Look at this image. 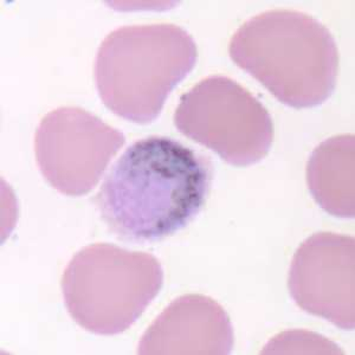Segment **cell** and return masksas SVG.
<instances>
[{
	"label": "cell",
	"instance_id": "10",
	"mask_svg": "<svg viewBox=\"0 0 355 355\" xmlns=\"http://www.w3.org/2000/svg\"><path fill=\"white\" fill-rule=\"evenodd\" d=\"M264 354H297V353H316V354H343L338 345L306 331H291L277 335L266 346Z\"/></svg>",
	"mask_w": 355,
	"mask_h": 355
},
{
	"label": "cell",
	"instance_id": "7",
	"mask_svg": "<svg viewBox=\"0 0 355 355\" xmlns=\"http://www.w3.org/2000/svg\"><path fill=\"white\" fill-rule=\"evenodd\" d=\"M288 287L308 314L343 331L355 327V239L318 232L300 245L291 261Z\"/></svg>",
	"mask_w": 355,
	"mask_h": 355
},
{
	"label": "cell",
	"instance_id": "8",
	"mask_svg": "<svg viewBox=\"0 0 355 355\" xmlns=\"http://www.w3.org/2000/svg\"><path fill=\"white\" fill-rule=\"evenodd\" d=\"M234 343L232 323L219 303L204 295H184L154 320L137 353L227 355Z\"/></svg>",
	"mask_w": 355,
	"mask_h": 355
},
{
	"label": "cell",
	"instance_id": "9",
	"mask_svg": "<svg viewBox=\"0 0 355 355\" xmlns=\"http://www.w3.org/2000/svg\"><path fill=\"white\" fill-rule=\"evenodd\" d=\"M355 137L336 135L320 144L307 164V184L315 202L340 218L355 216Z\"/></svg>",
	"mask_w": 355,
	"mask_h": 355
},
{
	"label": "cell",
	"instance_id": "6",
	"mask_svg": "<svg viewBox=\"0 0 355 355\" xmlns=\"http://www.w3.org/2000/svg\"><path fill=\"white\" fill-rule=\"evenodd\" d=\"M120 130L80 107L46 114L35 137L37 164L45 180L65 196L80 197L98 184L125 145Z\"/></svg>",
	"mask_w": 355,
	"mask_h": 355
},
{
	"label": "cell",
	"instance_id": "1",
	"mask_svg": "<svg viewBox=\"0 0 355 355\" xmlns=\"http://www.w3.org/2000/svg\"><path fill=\"white\" fill-rule=\"evenodd\" d=\"M214 175L207 155L172 137L153 135L134 142L117 159L94 202L117 239L159 242L200 214Z\"/></svg>",
	"mask_w": 355,
	"mask_h": 355
},
{
	"label": "cell",
	"instance_id": "5",
	"mask_svg": "<svg viewBox=\"0 0 355 355\" xmlns=\"http://www.w3.org/2000/svg\"><path fill=\"white\" fill-rule=\"evenodd\" d=\"M173 121L182 135L239 167L261 162L274 141L269 112L229 77H206L184 94Z\"/></svg>",
	"mask_w": 355,
	"mask_h": 355
},
{
	"label": "cell",
	"instance_id": "2",
	"mask_svg": "<svg viewBox=\"0 0 355 355\" xmlns=\"http://www.w3.org/2000/svg\"><path fill=\"white\" fill-rule=\"evenodd\" d=\"M229 53L279 102L296 110L322 105L334 93L336 42L306 13L271 10L252 17L234 33Z\"/></svg>",
	"mask_w": 355,
	"mask_h": 355
},
{
	"label": "cell",
	"instance_id": "3",
	"mask_svg": "<svg viewBox=\"0 0 355 355\" xmlns=\"http://www.w3.org/2000/svg\"><path fill=\"white\" fill-rule=\"evenodd\" d=\"M197 58L193 37L178 25L122 26L105 37L97 51V92L117 116L148 125Z\"/></svg>",
	"mask_w": 355,
	"mask_h": 355
},
{
	"label": "cell",
	"instance_id": "4",
	"mask_svg": "<svg viewBox=\"0 0 355 355\" xmlns=\"http://www.w3.org/2000/svg\"><path fill=\"white\" fill-rule=\"evenodd\" d=\"M164 284L153 254L96 243L78 251L62 277L70 316L85 331L116 335L130 329Z\"/></svg>",
	"mask_w": 355,
	"mask_h": 355
}]
</instances>
